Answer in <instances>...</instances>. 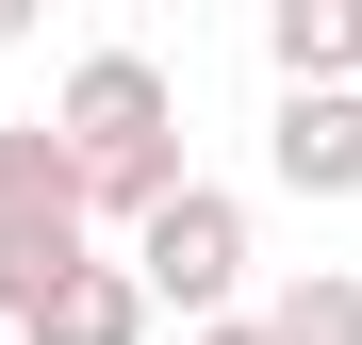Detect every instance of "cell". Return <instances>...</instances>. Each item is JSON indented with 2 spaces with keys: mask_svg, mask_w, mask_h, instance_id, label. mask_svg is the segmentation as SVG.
<instances>
[{
  "mask_svg": "<svg viewBox=\"0 0 362 345\" xmlns=\"http://www.w3.org/2000/svg\"><path fill=\"white\" fill-rule=\"evenodd\" d=\"M33 345H148V279H132V263H83L66 313H49Z\"/></svg>",
  "mask_w": 362,
  "mask_h": 345,
  "instance_id": "8992f818",
  "label": "cell"
},
{
  "mask_svg": "<svg viewBox=\"0 0 362 345\" xmlns=\"http://www.w3.org/2000/svg\"><path fill=\"white\" fill-rule=\"evenodd\" d=\"M0 345H17V329H0Z\"/></svg>",
  "mask_w": 362,
  "mask_h": 345,
  "instance_id": "9c48e42d",
  "label": "cell"
},
{
  "mask_svg": "<svg viewBox=\"0 0 362 345\" xmlns=\"http://www.w3.org/2000/svg\"><path fill=\"white\" fill-rule=\"evenodd\" d=\"M49 132L83 148V214H165L181 198V99H165V66L148 49H83L66 66V99H49Z\"/></svg>",
  "mask_w": 362,
  "mask_h": 345,
  "instance_id": "6da1fadb",
  "label": "cell"
},
{
  "mask_svg": "<svg viewBox=\"0 0 362 345\" xmlns=\"http://www.w3.org/2000/svg\"><path fill=\"white\" fill-rule=\"evenodd\" d=\"M198 345H280V329H264V313H230V329H198Z\"/></svg>",
  "mask_w": 362,
  "mask_h": 345,
  "instance_id": "ba28073f",
  "label": "cell"
},
{
  "mask_svg": "<svg viewBox=\"0 0 362 345\" xmlns=\"http://www.w3.org/2000/svg\"><path fill=\"white\" fill-rule=\"evenodd\" d=\"M264 49H280V99H362V0H280Z\"/></svg>",
  "mask_w": 362,
  "mask_h": 345,
  "instance_id": "277c9868",
  "label": "cell"
},
{
  "mask_svg": "<svg viewBox=\"0 0 362 345\" xmlns=\"http://www.w3.org/2000/svg\"><path fill=\"white\" fill-rule=\"evenodd\" d=\"M264 329H280V345H362V279H346V263L280 279V296H264Z\"/></svg>",
  "mask_w": 362,
  "mask_h": 345,
  "instance_id": "52a82bcc",
  "label": "cell"
},
{
  "mask_svg": "<svg viewBox=\"0 0 362 345\" xmlns=\"http://www.w3.org/2000/svg\"><path fill=\"white\" fill-rule=\"evenodd\" d=\"M264 164H280L296 198H362V99H280Z\"/></svg>",
  "mask_w": 362,
  "mask_h": 345,
  "instance_id": "5b68a950",
  "label": "cell"
},
{
  "mask_svg": "<svg viewBox=\"0 0 362 345\" xmlns=\"http://www.w3.org/2000/svg\"><path fill=\"white\" fill-rule=\"evenodd\" d=\"M83 263H99V230H83V214H0V329L33 345L49 313H66V279H83Z\"/></svg>",
  "mask_w": 362,
  "mask_h": 345,
  "instance_id": "3957f363",
  "label": "cell"
},
{
  "mask_svg": "<svg viewBox=\"0 0 362 345\" xmlns=\"http://www.w3.org/2000/svg\"><path fill=\"white\" fill-rule=\"evenodd\" d=\"M132 279H148V313L230 329V296H247V198H230V181H181V198L132 230Z\"/></svg>",
  "mask_w": 362,
  "mask_h": 345,
  "instance_id": "7a4b0ae2",
  "label": "cell"
}]
</instances>
